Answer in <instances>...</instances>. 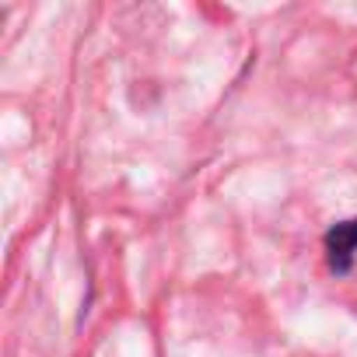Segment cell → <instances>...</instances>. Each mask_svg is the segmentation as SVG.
I'll return each mask as SVG.
<instances>
[{
    "instance_id": "obj_1",
    "label": "cell",
    "mask_w": 357,
    "mask_h": 357,
    "mask_svg": "<svg viewBox=\"0 0 357 357\" xmlns=\"http://www.w3.org/2000/svg\"><path fill=\"white\" fill-rule=\"evenodd\" d=\"M354 252H357V218L354 221H340L326 231V256H329V270L333 273H350L354 266Z\"/></svg>"
}]
</instances>
